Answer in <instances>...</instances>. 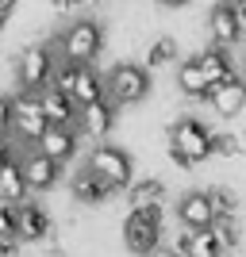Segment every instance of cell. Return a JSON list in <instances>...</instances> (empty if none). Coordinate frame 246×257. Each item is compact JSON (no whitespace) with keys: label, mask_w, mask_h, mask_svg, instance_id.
<instances>
[{"label":"cell","mask_w":246,"mask_h":257,"mask_svg":"<svg viewBox=\"0 0 246 257\" xmlns=\"http://www.w3.org/2000/svg\"><path fill=\"white\" fill-rule=\"evenodd\" d=\"M104 81H108V100L119 104V107L139 104L150 92V69L146 65H135V62H119Z\"/></svg>","instance_id":"7"},{"label":"cell","mask_w":246,"mask_h":257,"mask_svg":"<svg viewBox=\"0 0 246 257\" xmlns=\"http://www.w3.org/2000/svg\"><path fill=\"white\" fill-rule=\"evenodd\" d=\"M177 249H181L185 257H223V246L215 242L212 230H185Z\"/></svg>","instance_id":"20"},{"label":"cell","mask_w":246,"mask_h":257,"mask_svg":"<svg viewBox=\"0 0 246 257\" xmlns=\"http://www.w3.org/2000/svg\"><path fill=\"white\" fill-rule=\"evenodd\" d=\"M35 96H39V104H43L50 127H77V111H81V107L65 96V92H58V88L50 85V88H43V92H35Z\"/></svg>","instance_id":"14"},{"label":"cell","mask_w":246,"mask_h":257,"mask_svg":"<svg viewBox=\"0 0 246 257\" xmlns=\"http://www.w3.org/2000/svg\"><path fill=\"white\" fill-rule=\"evenodd\" d=\"M46 111L43 104H39V96H31V92H23V96L12 100V131L20 135L23 142H39L46 135Z\"/></svg>","instance_id":"8"},{"label":"cell","mask_w":246,"mask_h":257,"mask_svg":"<svg viewBox=\"0 0 246 257\" xmlns=\"http://www.w3.org/2000/svg\"><path fill=\"white\" fill-rule=\"evenodd\" d=\"M27 181H23V169L20 161H8L4 169H0V204H23L27 200Z\"/></svg>","instance_id":"21"},{"label":"cell","mask_w":246,"mask_h":257,"mask_svg":"<svg viewBox=\"0 0 246 257\" xmlns=\"http://www.w3.org/2000/svg\"><path fill=\"white\" fill-rule=\"evenodd\" d=\"M196 65H200L204 77L212 81V88L235 77V65H231V58H227V50H219V46H208V50H200V54H196Z\"/></svg>","instance_id":"18"},{"label":"cell","mask_w":246,"mask_h":257,"mask_svg":"<svg viewBox=\"0 0 246 257\" xmlns=\"http://www.w3.org/2000/svg\"><path fill=\"white\" fill-rule=\"evenodd\" d=\"M212 234H215V242H219L223 249H231L238 242V223H235V219H215V223H212Z\"/></svg>","instance_id":"26"},{"label":"cell","mask_w":246,"mask_h":257,"mask_svg":"<svg viewBox=\"0 0 246 257\" xmlns=\"http://www.w3.org/2000/svg\"><path fill=\"white\" fill-rule=\"evenodd\" d=\"M54 50L62 54V62L93 65V62H97V54L104 50V27H100V20H93V16H81V20H73L62 35H58Z\"/></svg>","instance_id":"1"},{"label":"cell","mask_w":246,"mask_h":257,"mask_svg":"<svg viewBox=\"0 0 246 257\" xmlns=\"http://www.w3.org/2000/svg\"><path fill=\"white\" fill-rule=\"evenodd\" d=\"M112 123H116V104H112L108 96L77 111V131L89 135V139H104L108 131H112Z\"/></svg>","instance_id":"13"},{"label":"cell","mask_w":246,"mask_h":257,"mask_svg":"<svg viewBox=\"0 0 246 257\" xmlns=\"http://www.w3.org/2000/svg\"><path fill=\"white\" fill-rule=\"evenodd\" d=\"M54 88L65 92L77 107H89L97 100L108 96V81L93 69V65H73V62H62L58 73H54Z\"/></svg>","instance_id":"3"},{"label":"cell","mask_w":246,"mask_h":257,"mask_svg":"<svg viewBox=\"0 0 246 257\" xmlns=\"http://www.w3.org/2000/svg\"><path fill=\"white\" fill-rule=\"evenodd\" d=\"M177 62V39H170V35H161V39H154L146 50V69H166V65Z\"/></svg>","instance_id":"23"},{"label":"cell","mask_w":246,"mask_h":257,"mask_svg":"<svg viewBox=\"0 0 246 257\" xmlns=\"http://www.w3.org/2000/svg\"><path fill=\"white\" fill-rule=\"evenodd\" d=\"M69 192H73V204H85V207H100L108 204V196H112V188H108L104 181H100L97 173L89 169H77L73 181H69Z\"/></svg>","instance_id":"15"},{"label":"cell","mask_w":246,"mask_h":257,"mask_svg":"<svg viewBox=\"0 0 246 257\" xmlns=\"http://www.w3.org/2000/svg\"><path fill=\"white\" fill-rule=\"evenodd\" d=\"M16 4H20V0H0V16H8V12L16 8Z\"/></svg>","instance_id":"32"},{"label":"cell","mask_w":246,"mask_h":257,"mask_svg":"<svg viewBox=\"0 0 246 257\" xmlns=\"http://www.w3.org/2000/svg\"><path fill=\"white\" fill-rule=\"evenodd\" d=\"M54 73H58V65H54L50 46H27V50H20V58H16V81H20L23 92L35 96V92L50 88Z\"/></svg>","instance_id":"6"},{"label":"cell","mask_w":246,"mask_h":257,"mask_svg":"<svg viewBox=\"0 0 246 257\" xmlns=\"http://www.w3.org/2000/svg\"><path fill=\"white\" fill-rule=\"evenodd\" d=\"M50 4H54V8H65V0H50Z\"/></svg>","instance_id":"33"},{"label":"cell","mask_w":246,"mask_h":257,"mask_svg":"<svg viewBox=\"0 0 246 257\" xmlns=\"http://www.w3.org/2000/svg\"><path fill=\"white\" fill-rule=\"evenodd\" d=\"M20 230V204H0V238H16Z\"/></svg>","instance_id":"27"},{"label":"cell","mask_w":246,"mask_h":257,"mask_svg":"<svg viewBox=\"0 0 246 257\" xmlns=\"http://www.w3.org/2000/svg\"><path fill=\"white\" fill-rule=\"evenodd\" d=\"M89 169L97 173L112 192H127L131 184H135V165H131L127 150L112 146V142H100L97 150L89 154Z\"/></svg>","instance_id":"5"},{"label":"cell","mask_w":246,"mask_h":257,"mask_svg":"<svg viewBox=\"0 0 246 257\" xmlns=\"http://www.w3.org/2000/svg\"><path fill=\"white\" fill-rule=\"evenodd\" d=\"M127 200H131V207H158L166 200V184L158 177H139L127 188Z\"/></svg>","instance_id":"22"},{"label":"cell","mask_w":246,"mask_h":257,"mask_svg":"<svg viewBox=\"0 0 246 257\" xmlns=\"http://www.w3.org/2000/svg\"><path fill=\"white\" fill-rule=\"evenodd\" d=\"M212 154H219V158H238V154H242L238 135H231V131H215V135H212Z\"/></svg>","instance_id":"25"},{"label":"cell","mask_w":246,"mask_h":257,"mask_svg":"<svg viewBox=\"0 0 246 257\" xmlns=\"http://www.w3.org/2000/svg\"><path fill=\"white\" fill-rule=\"evenodd\" d=\"M177 88H181L189 100H208V92H212V81L204 77V69L196 65V58H189V62L177 69Z\"/></svg>","instance_id":"19"},{"label":"cell","mask_w":246,"mask_h":257,"mask_svg":"<svg viewBox=\"0 0 246 257\" xmlns=\"http://www.w3.org/2000/svg\"><path fill=\"white\" fill-rule=\"evenodd\" d=\"M4 23H8V16H0V35H4Z\"/></svg>","instance_id":"34"},{"label":"cell","mask_w":246,"mask_h":257,"mask_svg":"<svg viewBox=\"0 0 246 257\" xmlns=\"http://www.w3.org/2000/svg\"><path fill=\"white\" fill-rule=\"evenodd\" d=\"M212 207H215V219H235L238 211V196L235 192H227V188H212Z\"/></svg>","instance_id":"24"},{"label":"cell","mask_w":246,"mask_h":257,"mask_svg":"<svg viewBox=\"0 0 246 257\" xmlns=\"http://www.w3.org/2000/svg\"><path fill=\"white\" fill-rule=\"evenodd\" d=\"M50 234V215H46L43 204H35V200H23L20 204V230L16 238L20 242H43Z\"/></svg>","instance_id":"16"},{"label":"cell","mask_w":246,"mask_h":257,"mask_svg":"<svg viewBox=\"0 0 246 257\" xmlns=\"http://www.w3.org/2000/svg\"><path fill=\"white\" fill-rule=\"evenodd\" d=\"M20 169H23V181H27V188L31 192H50L54 184H58V173H62V165L58 161H50L46 154H27V158L20 161Z\"/></svg>","instance_id":"12"},{"label":"cell","mask_w":246,"mask_h":257,"mask_svg":"<svg viewBox=\"0 0 246 257\" xmlns=\"http://www.w3.org/2000/svg\"><path fill=\"white\" fill-rule=\"evenodd\" d=\"M177 223L185 230H212V223H215L212 196L208 192H185L177 200Z\"/></svg>","instance_id":"10"},{"label":"cell","mask_w":246,"mask_h":257,"mask_svg":"<svg viewBox=\"0 0 246 257\" xmlns=\"http://www.w3.org/2000/svg\"><path fill=\"white\" fill-rule=\"evenodd\" d=\"M161 8H185V4H189V0H158Z\"/></svg>","instance_id":"31"},{"label":"cell","mask_w":246,"mask_h":257,"mask_svg":"<svg viewBox=\"0 0 246 257\" xmlns=\"http://www.w3.org/2000/svg\"><path fill=\"white\" fill-rule=\"evenodd\" d=\"M35 150L46 154V158L58 161V165H65V161L73 158V150H77V135H73V127H46V135L35 142Z\"/></svg>","instance_id":"17"},{"label":"cell","mask_w":246,"mask_h":257,"mask_svg":"<svg viewBox=\"0 0 246 257\" xmlns=\"http://www.w3.org/2000/svg\"><path fill=\"white\" fill-rule=\"evenodd\" d=\"M123 242L131 253L154 257L161 249V204L158 207H131L123 219Z\"/></svg>","instance_id":"4"},{"label":"cell","mask_w":246,"mask_h":257,"mask_svg":"<svg viewBox=\"0 0 246 257\" xmlns=\"http://www.w3.org/2000/svg\"><path fill=\"white\" fill-rule=\"evenodd\" d=\"M20 238H0V257H20Z\"/></svg>","instance_id":"29"},{"label":"cell","mask_w":246,"mask_h":257,"mask_svg":"<svg viewBox=\"0 0 246 257\" xmlns=\"http://www.w3.org/2000/svg\"><path fill=\"white\" fill-rule=\"evenodd\" d=\"M212 135L215 131H208V123H200V119H193V115L177 119L173 131H170V158L177 161L181 169L208 161L212 158Z\"/></svg>","instance_id":"2"},{"label":"cell","mask_w":246,"mask_h":257,"mask_svg":"<svg viewBox=\"0 0 246 257\" xmlns=\"http://www.w3.org/2000/svg\"><path fill=\"white\" fill-rule=\"evenodd\" d=\"M12 135V100L0 96V139H8Z\"/></svg>","instance_id":"28"},{"label":"cell","mask_w":246,"mask_h":257,"mask_svg":"<svg viewBox=\"0 0 246 257\" xmlns=\"http://www.w3.org/2000/svg\"><path fill=\"white\" fill-rule=\"evenodd\" d=\"M242 16H238V4L235 0H223V4H215L212 16H208V35H212V46L227 50V46H235L242 39Z\"/></svg>","instance_id":"9"},{"label":"cell","mask_w":246,"mask_h":257,"mask_svg":"<svg viewBox=\"0 0 246 257\" xmlns=\"http://www.w3.org/2000/svg\"><path fill=\"white\" fill-rule=\"evenodd\" d=\"M154 257H185V253H181V249H177V246H161V249H158V253H154Z\"/></svg>","instance_id":"30"},{"label":"cell","mask_w":246,"mask_h":257,"mask_svg":"<svg viewBox=\"0 0 246 257\" xmlns=\"http://www.w3.org/2000/svg\"><path fill=\"white\" fill-rule=\"evenodd\" d=\"M208 104H212L215 115H223V119L242 115L246 111V81L242 77H231L223 85H215L212 92H208Z\"/></svg>","instance_id":"11"}]
</instances>
